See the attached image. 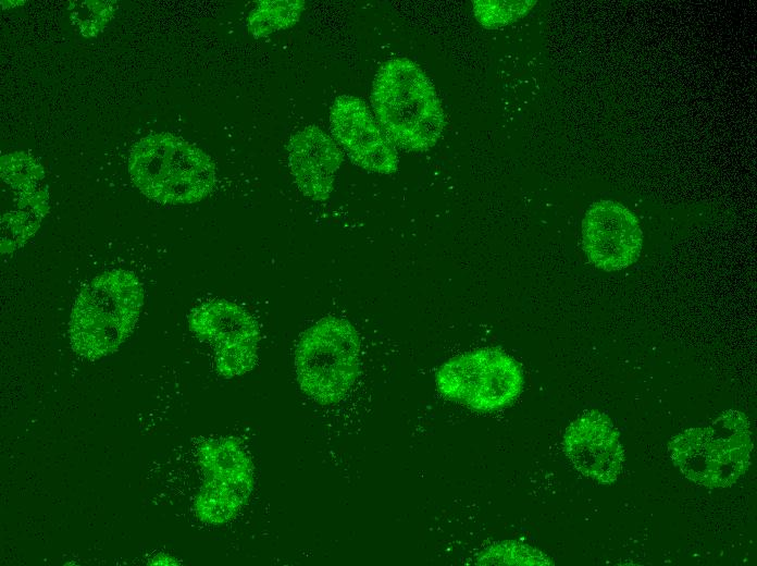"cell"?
Wrapping results in <instances>:
<instances>
[{
    "label": "cell",
    "mask_w": 757,
    "mask_h": 566,
    "mask_svg": "<svg viewBox=\"0 0 757 566\" xmlns=\"http://www.w3.org/2000/svg\"><path fill=\"white\" fill-rule=\"evenodd\" d=\"M371 103L385 134L407 151L431 149L444 131L445 114L436 89L408 58H393L378 67Z\"/></svg>",
    "instance_id": "6da1fadb"
},
{
    "label": "cell",
    "mask_w": 757,
    "mask_h": 566,
    "mask_svg": "<svg viewBox=\"0 0 757 566\" xmlns=\"http://www.w3.org/2000/svg\"><path fill=\"white\" fill-rule=\"evenodd\" d=\"M144 305V288L128 270L107 271L78 293L70 317L73 350L97 360L114 353L132 334Z\"/></svg>",
    "instance_id": "7a4b0ae2"
},
{
    "label": "cell",
    "mask_w": 757,
    "mask_h": 566,
    "mask_svg": "<svg viewBox=\"0 0 757 566\" xmlns=\"http://www.w3.org/2000/svg\"><path fill=\"white\" fill-rule=\"evenodd\" d=\"M128 171L145 196L164 205L200 201L212 192L216 181L210 156L170 133L139 139L131 150Z\"/></svg>",
    "instance_id": "3957f363"
},
{
    "label": "cell",
    "mask_w": 757,
    "mask_h": 566,
    "mask_svg": "<svg viewBox=\"0 0 757 566\" xmlns=\"http://www.w3.org/2000/svg\"><path fill=\"white\" fill-rule=\"evenodd\" d=\"M752 451L749 421L735 409L723 411L709 426L686 429L668 443L680 472L711 489L734 484L747 471Z\"/></svg>",
    "instance_id": "277c9868"
},
{
    "label": "cell",
    "mask_w": 757,
    "mask_h": 566,
    "mask_svg": "<svg viewBox=\"0 0 757 566\" xmlns=\"http://www.w3.org/2000/svg\"><path fill=\"white\" fill-rule=\"evenodd\" d=\"M360 353V336L350 321L320 319L297 343L295 370L301 391L323 405L340 402L359 377Z\"/></svg>",
    "instance_id": "5b68a950"
},
{
    "label": "cell",
    "mask_w": 757,
    "mask_h": 566,
    "mask_svg": "<svg viewBox=\"0 0 757 566\" xmlns=\"http://www.w3.org/2000/svg\"><path fill=\"white\" fill-rule=\"evenodd\" d=\"M443 397L480 413L511 405L524 384L521 366L497 348L459 354L444 362L435 374Z\"/></svg>",
    "instance_id": "8992f818"
},
{
    "label": "cell",
    "mask_w": 757,
    "mask_h": 566,
    "mask_svg": "<svg viewBox=\"0 0 757 566\" xmlns=\"http://www.w3.org/2000/svg\"><path fill=\"white\" fill-rule=\"evenodd\" d=\"M198 462L206 481L196 496L197 517L221 525L241 509L253 489V465L248 453L234 438L209 439L198 448Z\"/></svg>",
    "instance_id": "52a82bcc"
},
{
    "label": "cell",
    "mask_w": 757,
    "mask_h": 566,
    "mask_svg": "<svg viewBox=\"0 0 757 566\" xmlns=\"http://www.w3.org/2000/svg\"><path fill=\"white\" fill-rule=\"evenodd\" d=\"M190 331L214 346L216 371L225 378L243 376L258 360L260 329L250 312L227 299H212L194 308Z\"/></svg>",
    "instance_id": "ba28073f"
},
{
    "label": "cell",
    "mask_w": 757,
    "mask_h": 566,
    "mask_svg": "<svg viewBox=\"0 0 757 566\" xmlns=\"http://www.w3.org/2000/svg\"><path fill=\"white\" fill-rule=\"evenodd\" d=\"M582 245L588 260L605 271H620L637 261L643 232L624 205L601 199L591 205L582 221Z\"/></svg>",
    "instance_id": "9c48e42d"
},
{
    "label": "cell",
    "mask_w": 757,
    "mask_h": 566,
    "mask_svg": "<svg viewBox=\"0 0 757 566\" xmlns=\"http://www.w3.org/2000/svg\"><path fill=\"white\" fill-rule=\"evenodd\" d=\"M330 125L334 139L356 165L378 174L397 171L395 145L361 99L350 95L336 97Z\"/></svg>",
    "instance_id": "30bf717a"
},
{
    "label": "cell",
    "mask_w": 757,
    "mask_h": 566,
    "mask_svg": "<svg viewBox=\"0 0 757 566\" xmlns=\"http://www.w3.org/2000/svg\"><path fill=\"white\" fill-rule=\"evenodd\" d=\"M563 452L573 467L598 483L617 481L624 462L620 434L604 413L591 409L573 420L562 439Z\"/></svg>",
    "instance_id": "8fae6325"
},
{
    "label": "cell",
    "mask_w": 757,
    "mask_h": 566,
    "mask_svg": "<svg viewBox=\"0 0 757 566\" xmlns=\"http://www.w3.org/2000/svg\"><path fill=\"white\" fill-rule=\"evenodd\" d=\"M287 152L298 189L311 200H326L343 160L336 143L317 125H307L289 138Z\"/></svg>",
    "instance_id": "7c38bea8"
},
{
    "label": "cell",
    "mask_w": 757,
    "mask_h": 566,
    "mask_svg": "<svg viewBox=\"0 0 757 566\" xmlns=\"http://www.w3.org/2000/svg\"><path fill=\"white\" fill-rule=\"evenodd\" d=\"M306 2L301 0H262L248 15L249 33L256 38L294 26L305 11Z\"/></svg>",
    "instance_id": "4fadbf2b"
},
{
    "label": "cell",
    "mask_w": 757,
    "mask_h": 566,
    "mask_svg": "<svg viewBox=\"0 0 757 566\" xmlns=\"http://www.w3.org/2000/svg\"><path fill=\"white\" fill-rule=\"evenodd\" d=\"M482 565H551L542 551L516 541H501L485 549L476 558Z\"/></svg>",
    "instance_id": "5bb4252c"
},
{
    "label": "cell",
    "mask_w": 757,
    "mask_h": 566,
    "mask_svg": "<svg viewBox=\"0 0 757 566\" xmlns=\"http://www.w3.org/2000/svg\"><path fill=\"white\" fill-rule=\"evenodd\" d=\"M536 1H473L476 21L487 29L513 23L526 15Z\"/></svg>",
    "instance_id": "9a60e30c"
},
{
    "label": "cell",
    "mask_w": 757,
    "mask_h": 566,
    "mask_svg": "<svg viewBox=\"0 0 757 566\" xmlns=\"http://www.w3.org/2000/svg\"><path fill=\"white\" fill-rule=\"evenodd\" d=\"M71 17L85 37L96 36L113 15V7L108 1H80L70 5Z\"/></svg>",
    "instance_id": "2e32d148"
},
{
    "label": "cell",
    "mask_w": 757,
    "mask_h": 566,
    "mask_svg": "<svg viewBox=\"0 0 757 566\" xmlns=\"http://www.w3.org/2000/svg\"><path fill=\"white\" fill-rule=\"evenodd\" d=\"M176 561L172 558L171 556H167L165 554H158L154 558H152L151 564H164V565H176Z\"/></svg>",
    "instance_id": "e0dca14e"
}]
</instances>
